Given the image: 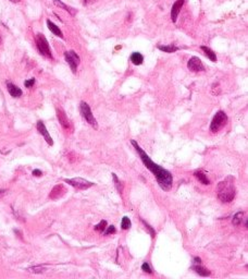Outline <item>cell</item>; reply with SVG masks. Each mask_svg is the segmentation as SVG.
<instances>
[{"mask_svg": "<svg viewBox=\"0 0 248 279\" xmlns=\"http://www.w3.org/2000/svg\"><path fill=\"white\" fill-rule=\"evenodd\" d=\"M236 195V189L234 185V179L228 177L218 184V197L223 203H230Z\"/></svg>", "mask_w": 248, "mask_h": 279, "instance_id": "cell-2", "label": "cell"}, {"mask_svg": "<svg viewBox=\"0 0 248 279\" xmlns=\"http://www.w3.org/2000/svg\"><path fill=\"white\" fill-rule=\"evenodd\" d=\"M35 84V79H29V80H26L24 82V85H25V87H29V88H31L32 86H33V85Z\"/></svg>", "mask_w": 248, "mask_h": 279, "instance_id": "cell-28", "label": "cell"}, {"mask_svg": "<svg viewBox=\"0 0 248 279\" xmlns=\"http://www.w3.org/2000/svg\"><path fill=\"white\" fill-rule=\"evenodd\" d=\"M142 223L145 225V227H146V229L149 231V233H150V236H151V237H153V238H155V236H156V232H155V230H153V228H151L150 226H149L148 223H147L145 220H142Z\"/></svg>", "mask_w": 248, "mask_h": 279, "instance_id": "cell-25", "label": "cell"}, {"mask_svg": "<svg viewBox=\"0 0 248 279\" xmlns=\"http://www.w3.org/2000/svg\"><path fill=\"white\" fill-rule=\"evenodd\" d=\"M192 268H193V270H195L196 274H198L199 276L207 277V276L210 275V270H208L207 268H205L204 266H202L200 264H194Z\"/></svg>", "mask_w": 248, "mask_h": 279, "instance_id": "cell-15", "label": "cell"}, {"mask_svg": "<svg viewBox=\"0 0 248 279\" xmlns=\"http://www.w3.org/2000/svg\"><path fill=\"white\" fill-rule=\"evenodd\" d=\"M80 111H81L82 117L85 119V120H86V122L88 123V124H91L94 129H98L97 120H96L95 117H94V115H93V112H91V107H89L88 104L85 103V101H82V103L80 104Z\"/></svg>", "mask_w": 248, "mask_h": 279, "instance_id": "cell-3", "label": "cell"}, {"mask_svg": "<svg viewBox=\"0 0 248 279\" xmlns=\"http://www.w3.org/2000/svg\"><path fill=\"white\" fill-rule=\"evenodd\" d=\"M200 263H202V259L199 257H195L194 259V264H200Z\"/></svg>", "mask_w": 248, "mask_h": 279, "instance_id": "cell-31", "label": "cell"}, {"mask_svg": "<svg viewBox=\"0 0 248 279\" xmlns=\"http://www.w3.org/2000/svg\"><path fill=\"white\" fill-rule=\"evenodd\" d=\"M115 227L114 226H109V227H107V230L104 231V233L106 235H113V233H115Z\"/></svg>", "mask_w": 248, "mask_h": 279, "instance_id": "cell-27", "label": "cell"}, {"mask_svg": "<svg viewBox=\"0 0 248 279\" xmlns=\"http://www.w3.org/2000/svg\"><path fill=\"white\" fill-rule=\"evenodd\" d=\"M131 143H132V145L134 146V148L136 150V152L138 153V155H140V160L143 161L145 167H146L147 169L150 170V171L153 172V176L156 177L157 182H158V184H159L160 188L164 191L170 190L171 187H172V181H173L171 172L169 171V170L162 168L161 166L157 165L156 163H153V161L151 160L150 157H149L148 155L143 151V148L136 143V141L132 140Z\"/></svg>", "mask_w": 248, "mask_h": 279, "instance_id": "cell-1", "label": "cell"}, {"mask_svg": "<svg viewBox=\"0 0 248 279\" xmlns=\"http://www.w3.org/2000/svg\"><path fill=\"white\" fill-rule=\"evenodd\" d=\"M112 178H113V180H114V184H115V188H117V190L119 191V193H122V191H123V185H122V183L119 181V179H117V174L112 173Z\"/></svg>", "mask_w": 248, "mask_h": 279, "instance_id": "cell-23", "label": "cell"}, {"mask_svg": "<svg viewBox=\"0 0 248 279\" xmlns=\"http://www.w3.org/2000/svg\"><path fill=\"white\" fill-rule=\"evenodd\" d=\"M33 174H34V176H35V177H40V176H42V172L40 171V170H38V169H35V170H34V171H33Z\"/></svg>", "mask_w": 248, "mask_h": 279, "instance_id": "cell-30", "label": "cell"}, {"mask_svg": "<svg viewBox=\"0 0 248 279\" xmlns=\"http://www.w3.org/2000/svg\"><path fill=\"white\" fill-rule=\"evenodd\" d=\"M194 176L197 178V180L199 181L200 183H202V184L205 185H208L210 184V180L208 179V177H207V174L205 173L204 171H202V170H197V171L194 172Z\"/></svg>", "mask_w": 248, "mask_h": 279, "instance_id": "cell-14", "label": "cell"}, {"mask_svg": "<svg viewBox=\"0 0 248 279\" xmlns=\"http://www.w3.org/2000/svg\"><path fill=\"white\" fill-rule=\"evenodd\" d=\"M47 26H48V29H50L55 36H58V37H60V38H63V34H62L61 29H60L55 23L51 22L50 20H47Z\"/></svg>", "mask_w": 248, "mask_h": 279, "instance_id": "cell-16", "label": "cell"}, {"mask_svg": "<svg viewBox=\"0 0 248 279\" xmlns=\"http://www.w3.org/2000/svg\"><path fill=\"white\" fill-rule=\"evenodd\" d=\"M243 217H244V213H241V212H238L237 214H235L234 217H233V220H232L233 225L234 226L241 225V221H243Z\"/></svg>", "mask_w": 248, "mask_h": 279, "instance_id": "cell-20", "label": "cell"}, {"mask_svg": "<svg viewBox=\"0 0 248 279\" xmlns=\"http://www.w3.org/2000/svg\"><path fill=\"white\" fill-rule=\"evenodd\" d=\"M228 121V116L224 111L220 110L215 114V116L213 117L212 121H211V124H210V131L211 132H217L223 127L224 124L226 123Z\"/></svg>", "mask_w": 248, "mask_h": 279, "instance_id": "cell-5", "label": "cell"}, {"mask_svg": "<svg viewBox=\"0 0 248 279\" xmlns=\"http://www.w3.org/2000/svg\"><path fill=\"white\" fill-rule=\"evenodd\" d=\"M131 61L133 65H142L143 61H144V57H143V55L140 54V52H133V54L131 55Z\"/></svg>", "mask_w": 248, "mask_h": 279, "instance_id": "cell-17", "label": "cell"}, {"mask_svg": "<svg viewBox=\"0 0 248 279\" xmlns=\"http://www.w3.org/2000/svg\"><path fill=\"white\" fill-rule=\"evenodd\" d=\"M36 46H37L38 52H39L42 56L52 59V54H51L49 44H48V42H47L46 37H45L42 34L39 33L36 35Z\"/></svg>", "mask_w": 248, "mask_h": 279, "instance_id": "cell-4", "label": "cell"}, {"mask_svg": "<svg viewBox=\"0 0 248 279\" xmlns=\"http://www.w3.org/2000/svg\"><path fill=\"white\" fill-rule=\"evenodd\" d=\"M64 193H65L64 187H63L62 184H58L51 190L50 194H49V197H50L51 200H57V199H59V197H61Z\"/></svg>", "mask_w": 248, "mask_h": 279, "instance_id": "cell-12", "label": "cell"}, {"mask_svg": "<svg viewBox=\"0 0 248 279\" xmlns=\"http://www.w3.org/2000/svg\"><path fill=\"white\" fill-rule=\"evenodd\" d=\"M187 67L191 71L193 72H200V71H205V67L202 65V60H200L198 57H192L188 60V63H187Z\"/></svg>", "mask_w": 248, "mask_h": 279, "instance_id": "cell-8", "label": "cell"}, {"mask_svg": "<svg viewBox=\"0 0 248 279\" xmlns=\"http://www.w3.org/2000/svg\"><path fill=\"white\" fill-rule=\"evenodd\" d=\"M36 127H37L38 132H39V133L45 137V140H46V142L48 143V145L52 146L53 145V141H52V138H51V136L49 135L48 131H47V128H46V125L44 124V122H42V121H38Z\"/></svg>", "mask_w": 248, "mask_h": 279, "instance_id": "cell-9", "label": "cell"}, {"mask_svg": "<svg viewBox=\"0 0 248 279\" xmlns=\"http://www.w3.org/2000/svg\"><path fill=\"white\" fill-rule=\"evenodd\" d=\"M64 182L69 183L73 188L78 189V190H86V189L93 187L94 183L89 182V181L85 180L82 178H73V179H64Z\"/></svg>", "mask_w": 248, "mask_h": 279, "instance_id": "cell-7", "label": "cell"}, {"mask_svg": "<svg viewBox=\"0 0 248 279\" xmlns=\"http://www.w3.org/2000/svg\"><path fill=\"white\" fill-rule=\"evenodd\" d=\"M107 228V221L106 220H101L98 225L95 226V230L98 232H104Z\"/></svg>", "mask_w": 248, "mask_h": 279, "instance_id": "cell-24", "label": "cell"}, {"mask_svg": "<svg viewBox=\"0 0 248 279\" xmlns=\"http://www.w3.org/2000/svg\"><path fill=\"white\" fill-rule=\"evenodd\" d=\"M142 269L144 270L145 272H148V274H153V270H151L150 266L148 265V263H147V262H145V263L142 265Z\"/></svg>", "mask_w": 248, "mask_h": 279, "instance_id": "cell-26", "label": "cell"}, {"mask_svg": "<svg viewBox=\"0 0 248 279\" xmlns=\"http://www.w3.org/2000/svg\"><path fill=\"white\" fill-rule=\"evenodd\" d=\"M7 88H8V92L10 93V95H11L12 97H14V98L22 96V93H23L22 89H21L20 87L16 86V85H14L13 83L7 82Z\"/></svg>", "mask_w": 248, "mask_h": 279, "instance_id": "cell-13", "label": "cell"}, {"mask_svg": "<svg viewBox=\"0 0 248 279\" xmlns=\"http://www.w3.org/2000/svg\"><path fill=\"white\" fill-rule=\"evenodd\" d=\"M130 227H131V220H130L129 217L124 216L121 221V228L123 230H127V229H130Z\"/></svg>", "mask_w": 248, "mask_h": 279, "instance_id": "cell-22", "label": "cell"}, {"mask_svg": "<svg viewBox=\"0 0 248 279\" xmlns=\"http://www.w3.org/2000/svg\"><path fill=\"white\" fill-rule=\"evenodd\" d=\"M64 58H65V61L69 63L72 72H73V73H76V70H78V67L81 62L80 56H78L74 50H70V52H64Z\"/></svg>", "mask_w": 248, "mask_h": 279, "instance_id": "cell-6", "label": "cell"}, {"mask_svg": "<svg viewBox=\"0 0 248 279\" xmlns=\"http://www.w3.org/2000/svg\"><path fill=\"white\" fill-rule=\"evenodd\" d=\"M202 50L205 52V55H206L207 57H208L209 59H210L211 61H213V62H215L217 61V56H215V54L213 52V50H211L209 47H206V46H202Z\"/></svg>", "mask_w": 248, "mask_h": 279, "instance_id": "cell-18", "label": "cell"}, {"mask_svg": "<svg viewBox=\"0 0 248 279\" xmlns=\"http://www.w3.org/2000/svg\"><path fill=\"white\" fill-rule=\"evenodd\" d=\"M29 270H31V272H42L45 270V268L42 267V266H37V267H32L29 268Z\"/></svg>", "mask_w": 248, "mask_h": 279, "instance_id": "cell-29", "label": "cell"}, {"mask_svg": "<svg viewBox=\"0 0 248 279\" xmlns=\"http://www.w3.org/2000/svg\"><path fill=\"white\" fill-rule=\"evenodd\" d=\"M5 192H6V191H3V190H2V191H0V197H1V195H2Z\"/></svg>", "mask_w": 248, "mask_h": 279, "instance_id": "cell-33", "label": "cell"}, {"mask_svg": "<svg viewBox=\"0 0 248 279\" xmlns=\"http://www.w3.org/2000/svg\"><path fill=\"white\" fill-rule=\"evenodd\" d=\"M183 3H184V0H176L174 2V5H173L172 10H171V20H172L173 23L176 22L177 16L179 13V10L183 7Z\"/></svg>", "mask_w": 248, "mask_h": 279, "instance_id": "cell-11", "label": "cell"}, {"mask_svg": "<svg viewBox=\"0 0 248 279\" xmlns=\"http://www.w3.org/2000/svg\"><path fill=\"white\" fill-rule=\"evenodd\" d=\"M10 1H11V2H14V3H18V2H20V0H10Z\"/></svg>", "mask_w": 248, "mask_h": 279, "instance_id": "cell-32", "label": "cell"}, {"mask_svg": "<svg viewBox=\"0 0 248 279\" xmlns=\"http://www.w3.org/2000/svg\"><path fill=\"white\" fill-rule=\"evenodd\" d=\"M53 1H55V3L58 6V7H61L62 9L67 10V11H68V12H70V13H71L72 16H74V14H75V11H74V10H72L71 8H69V7H68V6H65L64 3L62 2L61 0H53Z\"/></svg>", "mask_w": 248, "mask_h": 279, "instance_id": "cell-21", "label": "cell"}, {"mask_svg": "<svg viewBox=\"0 0 248 279\" xmlns=\"http://www.w3.org/2000/svg\"><path fill=\"white\" fill-rule=\"evenodd\" d=\"M57 118H58V120H59L60 124L62 125V128H64V129H69L70 128L69 119H68L64 110L62 109V108H57Z\"/></svg>", "mask_w": 248, "mask_h": 279, "instance_id": "cell-10", "label": "cell"}, {"mask_svg": "<svg viewBox=\"0 0 248 279\" xmlns=\"http://www.w3.org/2000/svg\"><path fill=\"white\" fill-rule=\"evenodd\" d=\"M158 48H159L161 52H169V54H171V52H176V50H179V47H176V46H173V45H169V46H158Z\"/></svg>", "mask_w": 248, "mask_h": 279, "instance_id": "cell-19", "label": "cell"}]
</instances>
